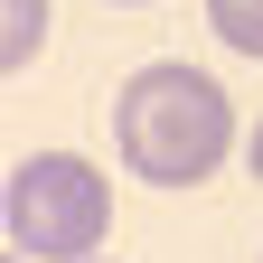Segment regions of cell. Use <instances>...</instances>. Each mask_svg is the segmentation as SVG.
Listing matches in <instances>:
<instances>
[{"instance_id": "cell-7", "label": "cell", "mask_w": 263, "mask_h": 263, "mask_svg": "<svg viewBox=\"0 0 263 263\" xmlns=\"http://www.w3.org/2000/svg\"><path fill=\"white\" fill-rule=\"evenodd\" d=\"M85 263H104V254H85Z\"/></svg>"}, {"instance_id": "cell-4", "label": "cell", "mask_w": 263, "mask_h": 263, "mask_svg": "<svg viewBox=\"0 0 263 263\" xmlns=\"http://www.w3.org/2000/svg\"><path fill=\"white\" fill-rule=\"evenodd\" d=\"M207 28H216L235 57H254V66H263V0H207Z\"/></svg>"}, {"instance_id": "cell-3", "label": "cell", "mask_w": 263, "mask_h": 263, "mask_svg": "<svg viewBox=\"0 0 263 263\" xmlns=\"http://www.w3.org/2000/svg\"><path fill=\"white\" fill-rule=\"evenodd\" d=\"M47 47V0H0V76H19Z\"/></svg>"}, {"instance_id": "cell-2", "label": "cell", "mask_w": 263, "mask_h": 263, "mask_svg": "<svg viewBox=\"0 0 263 263\" xmlns=\"http://www.w3.org/2000/svg\"><path fill=\"white\" fill-rule=\"evenodd\" d=\"M0 216H10V254L28 263H85L113 235V179L94 170L85 151H28L10 188H0Z\"/></svg>"}, {"instance_id": "cell-1", "label": "cell", "mask_w": 263, "mask_h": 263, "mask_svg": "<svg viewBox=\"0 0 263 263\" xmlns=\"http://www.w3.org/2000/svg\"><path fill=\"white\" fill-rule=\"evenodd\" d=\"M113 151H122V170L151 179V188H197L235 151V104H226L216 76L160 57L141 76H122V94H113Z\"/></svg>"}, {"instance_id": "cell-6", "label": "cell", "mask_w": 263, "mask_h": 263, "mask_svg": "<svg viewBox=\"0 0 263 263\" xmlns=\"http://www.w3.org/2000/svg\"><path fill=\"white\" fill-rule=\"evenodd\" d=\"M0 263H28V254H0Z\"/></svg>"}, {"instance_id": "cell-8", "label": "cell", "mask_w": 263, "mask_h": 263, "mask_svg": "<svg viewBox=\"0 0 263 263\" xmlns=\"http://www.w3.org/2000/svg\"><path fill=\"white\" fill-rule=\"evenodd\" d=\"M122 10H132V0H122Z\"/></svg>"}, {"instance_id": "cell-5", "label": "cell", "mask_w": 263, "mask_h": 263, "mask_svg": "<svg viewBox=\"0 0 263 263\" xmlns=\"http://www.w3.org/2000/svg\"><path fill=\"white\" fill-rule=\"evenodd\" d=\"M245 160H254V179H263V122H254V141H245Z\"/></svg>"}]
</instances>
